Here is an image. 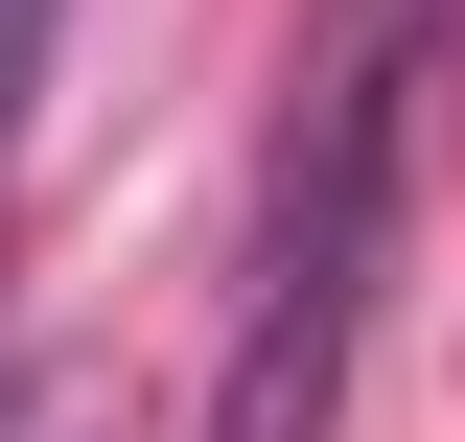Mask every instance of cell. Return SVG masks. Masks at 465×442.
<instances>
[{
  "label": "cell",
  "instance_id": "7a4b0ae2",
  "mask_svg": "<svg viewBox=\"0 0 465 442\" xmlns=\"http://www.w3.org/2000/svg\"><path fill=\"white\" fill-rule=\"evenodd\" d=\"M47 24L70 0H0V164H24V94H47Z\"/></svg>",
  "mask_w": 465,
  "mask_h": 442
},
{
  "label": "cell",
  "instance_id": "6da1fadb",
  "mask_svg": "<svg viewBox=\"0 0 465 442\" xmlns=\"http://www.w3.org/2000/svg\"><path fill=\"white\" fill-rule=\"evenodd\" d=\"M396 24H349L280 116V210H256V303H232V373L210 442H326L349 419V349H372V279H396Z\"/></svg>",
  "mask_w": 465,
  "mask_h": 442
}]
</instances>
